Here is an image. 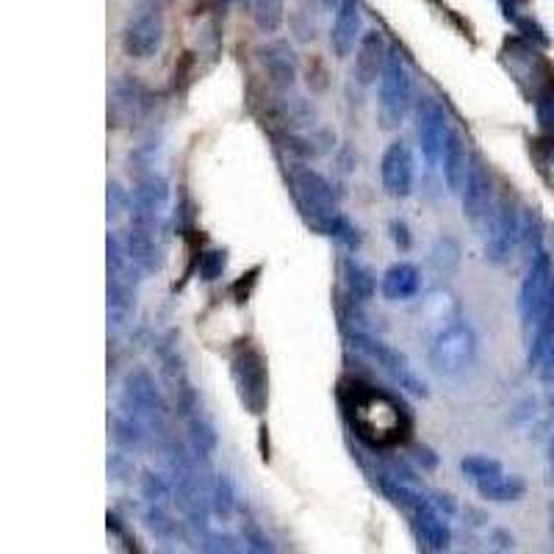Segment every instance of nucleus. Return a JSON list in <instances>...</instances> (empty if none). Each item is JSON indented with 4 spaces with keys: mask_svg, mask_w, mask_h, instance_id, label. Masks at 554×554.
Returning a JSON list of instances; mask_svg holds the SVG:
<instances>
[{
    "mask_svg": "<svg viewBox=\"0 0 554 554\" xmlns=\"http://www.w3.org/2000/svg\"><path fill=\"white\" fill-rule=\"evenodd\" d=\"M344 408L355 435L372 449H394L413 433L410 410L386 388L350 383L344 388Z\"/></svg>",
    "mask_w": 554,
    "mask_h": 554,
    "instance_id": "nucleus-1",
    "label": "nucleus"
},
{
    "mask_svg": "<svg viewBox=\"0 0 554 554\" xmlns=\"http://www.w3.org/2000/svg\"><path fill=\"white\" fill-rule=\"evenodd\" d=\"M291 194L300 205L302 217L308 219V225H314L319 233H327V228L333 225V219L341 214L338 211V197L333 183L327 181L322 172H316L314 167L297 164L289 172Z\"/></svg>",
    "mask_w": 554,
    "mask_h": 554,
    "instance_id": "nucleus-2",
    "label": "nucleus"
},
{
    "mask_svg": "<svg viewBox=\"0 0 554 554\" xmlns=\"http://www.w3.org/2000/svg\"><path fill=\"white\" fill-rule=\"evenodd\" d=\"M383 491L391 496V502H397L399 507H405L416 524V532L422 535V541L433 549V552H444L452 543V530H449V521L441 513V507L424 499L419 491H413L410 485L399 480H383Z\"/></svg>",
    "mask_w": 554,
    "mask_h": 554,
    "instance_id": "nucleus-3",
    "label": "nucleus"
},
{
    "mask_svg": "<svg viewBox=\"0 0 554 554\" xmlns=\"http://www.w3.org/2000/svg\"><path fill=\"white\" fill-rule=\"evenodd\" d=\"M122 413L131 416L145 427V433H164L167 430L169 405L158 391L153 374L147 369H133L122 386Z\"/></svg>",
    "mask_w": 554,
    "mask_h": 554,
    "instance_id": "nucleus-4",
    "label": "nucleus"
},
{
    "mask_svg": "<svg viewBox=\"0 0 554 554\" xmlns=\"http://www.w3.org/2000/svg\"><path fill=\"white\" fill-rule=\"evenodd\" d=\"M230 377L236 386V397L247 413L261 416L269 405V372L266 361L253 344H244L230 358Z\"/></svg>",
    "mask_w": 554,
    "mask_h": 554,
    "instance_id": "nucleus-5",
    "label": "nucleus"
},
{
    "mask_svg": "<svg viewBox=\"0 0 554 554\" xmlns=\"http://www.w3.org/2000/svg\"><path fill=\"white\" fill-rule=\"evenodd\" d=\"M474 355H477V336L466 322H452V325L441 327L427 352L430 366L441 377L463 374L474 361Z\"/></svg>",
    "mask_w": 554,
    "mask_h": 554,
    "instance_id": "nucleus-6",
    "label": "nucleus"
},
{
    "mask_svg": "<svg viewBox=\"0 0 554 554\" xmlns=\"http://www.w3.org/2000/svg\"><path fill=\"white\" fill-rule=\"evenodd\" d=\"M164 12L156 0H139L122 28V48L131 59H150L164 45Z\"/></svg>",
    "mask_w": 554,
    "mask_h": 554,
    "instance_id": "nucleus-7",
    "label": "nucleus"
},
{
    "mask_svg": "<svg viewBox=\"0 0 554 554\" xmlns=\"http://www.w3.org/2000/svg\"><path fill=\"white\" fill-rule=\"evenodd\" d=\"M413 103V81L405 56L397 48L388 50L386 70L380 75V120L383 128H397Z\"/></svg>",
    "mask_w": 554,
    "mask_h": 554,
    "instance_id": "nucleus-8",
    "label": "nucleus"
},
{
    "mask_svg": "<svg viewBox=\"0 0 554 554\" xmlns=\"http://www.w3.org/2000/svg\"><path fill=\"white\" fill-rule=\"evenodd\" d=\"M554 302V269L546 250H538L518 289V314L524 327H530Z\"/></svg>",
    "mask_w": 554,
    "mask_h": 554,
    "instance_id": "nucleus-9",
    "label": "nucleus"
},
{
    "mask_svg": "<svg viewBox=\"0 0 554 554\" xmlns=\"http://www.w3.org/2000/svg\"><path fill=\"white\" fill-rule=\"evenodd\" d=\"M416 136H419V147L427 161V167L435 169L444 158L446 142L452 136L449 120H446L444 106L433 100V97H422L416 106Z\"/></svg>",
    "mask_w": 554,
    "mask_h": 554,
    "instance_id": "nucleus-10",
    "label": "nucleus"
},
{
    "mask_svg": "<svg viewBox=\"0 0 554 554\" xmlns=\"http://www.w3.org/2000/svg\"><path fill=\"white\" fill-rule=\"evenodd\" d=\"M169 205V181L164 175L150 172L147 178L136 183L131 194V225H142V228L161 230V222L167 217Z\"/></svg>",
    "mask_w": 554,
    "mask_h": 554,
    "instance_id": "nucleus-11",
    "label": "nucleus"
},
{
    "mask_svg": "<svg viewBox=\"0 0 554 554\" xmlns=\"http://www.w3.org/2000/svg\"><path fill=\"white\" fill-rule=\"evenodd\" d=\"M518 239H521V217L507 200L491 208V219H488V233H485V258L491 264H505L510 253L516 250Z\"/></svg>",
    "mask_w": 554,
    "mask_h": 554,
    "instance_id": "nucleus-12",
    "label": "nucleus"
},
{
    "mask_svg": "<svg viewBox=\"0 0 554 554\" xmlns=\"http://www.w3.org/2000/svg\"><path fill=\"white\" fill-rule=\"evenodd\" d=\"M352 341L358 344V350L366 352L374 363H380L383 369H386L394 380H397L399 386L408 388L410 394H419V397H427V386H424V380H419L413 369H410L408 358L402 355L399 350H394L391 344L386 341H380V338L366 336V333H355Z\"/></svg>",
    "mask_w": 554,
    "mask_h": 554,
    "instance_id": "nucleus-13",
    "label": "nucleus"
},
{
    "mask_svg": "<svg viewBox=\"0 0 554 554\" xmlns=\"http://www.w3.org/2000/svg\"><path fill=\"white\" fill-rule=\"evenodd\" d=\"M380 178H383V189L391 197L402 200L413 192V153L402 139L386 147V153L380 158Z\"/></svg>",
    "mask_w": 554,
    "mask_h": 554,
    "instance_id": "nucleus-14",
    "label": "nucleus"
},
{
    "mask_svg": "<svg viewBox=\"0 0 554 554\" xmlns=\"http://www.w3.org/2000/svg\"><path fill=\"white\" fill-rule=\"evenodd\" d=\"M122 247L133 261V266L142 272V275H153L164 264V247L158 241V233L142 225H131L122 236Z\"/></svg>",
    "mask_w": 554,
    "mask_h": 554,
    "instance_id": "nucleus-15",
    "label": "nucleus"
},
{
    "mask_svg": "<svg viewBox=\"0 0 554 554\" xmlns=\"http://www.w3.org/2000/svg\"><path fill=\"white\" fill-rule=\"evenodd\" d=\"M361 3L358 0H338L336 20L330 28V48L338 59H347L355 45L361 42Z\"/></svg>",
    "mask_w": 554,
    "mask_h": 554,
    "instance_id": "nucleus-16",
    "label": "nucleus"
},
{
    "mask_svg": "<svg viewBox=\"0 0 554 554\" xmlns=\"http://www.w3.org/2000/svg\"><path fill=\"white\" fill-rule=\"evenodd\" d=\"M463 217L469 222H480L491 211V178L480 164V158H469V172L463 183Z\"/></svg>",
    "mask_w": 554,
    "mask_h": 554,
    "instance_id": "nucleus-17",
    "label": "nucleus"
},
{
    "mask_svg": "<svg viewBox=\"0 0 554 554\" xmlns=\"http://www.w3.org/2000/svg\"><path fill=\"white\" fill-rule=\"evenodd\" d=\"M388 45L380 31H366L358 42L355 50V81L361 86H372L383 70H386L388 61Z\"/></svg>",
    "mask_w": 554,
    "mask_h": 554,
    "instance_id": "nucleus-18",
    "label": "nucleus"
},
{
    "mask_svg": "<svg viewBox=\"0 0 554 554\" xmlns=\"http://www.w3.org/2000/svg\"><path fill=\"white\" fill-rule=\"evenodd\" d=\"M258 59L264 64L266 75L280 89H291L297 81V56L289 42H266L258 48Z\"/></svg>",
    "mask_w": 554,
    "mask_h": 554,
    "instance_id": "nucleus-19",
    "label": "nucleus"
},
{
    "mask_svg": "<svg viewBox=\"0 0 554 554\" xmlns=\"http://www.w3.org/2000/svg\"><path fill=\"white\" fill-rule=\"evenodd\" d=\"M380 291H383V297H386L388 302L413 300V297L422 291V272H419V266L408 264V261L391 264L386 272H383Z\"/></svg>",
    "mask_w": 554,
    "mask_h": 554,
    "instance_id": "nucleus-20",
    "label": "nucleus"
},
{
    "mask_svg": "<svg viewBox=\"0 0 554 554\" xmlns=\"http://www.w3.org/2000/svg\"><path fill=\"white\" fill-rule=\"evenodd\" d=\"M441 172H444V181L449 192H463L466 172H469V158H466V147H463V142H460V136L455 131H452L449 142H446L444 158H441Z\"/></svg>",
    "mask_w": 554,
    "mask_h": 554,
    "instance_id": "nucleus-21",
    "label": "nucleus"
},
{
    "mask_svg": "<svg viewBox=\"0 0 554 554\" xmlns=\"http://www.w3.org/2000/svg\"><path fill=\"white\" fill-rule=\"evenodd\" d=\"M477 491H480L482 499H488V502H499V505H507V502H518V499H524L527 494V482L521 480L518 474H505V471H499L494 477H488L485 482L477 485Z\"/></svg>",
    "mask_w": 554,
    "mask_h": 554,
    "instance_id": "nucleus-22",
    "label": "nucleus"
},
{
    "mask_svg": "<svg viewBox=\"0 0 554 554\" xmlns=\"http://www.w3.org/2000/svg\"><path fill=\"white\" fill-rule=\"evenodd\" d=\"M344 280H347V289L355 302H369L374 297V277L372 272L363 264H358L355 258L344 261Z\"/></svg>",
    "mask_w": 554,
    "mask_h": 554,
    "instance_id": "nucleus-23",
    "label": "nucleus"
},
{
    "mask_svg": "<svg viewBox=\"0 0 554 554\" xmlns=\"http://www.w3.org/2000/svg\"><path fill=\"white\" fill-rule=\"evenodd\" d=\"M189 441H192V449L197 458H208L217 449V430H214V424L203 419L200 413H194L192 419H189Z\"/></svg>",
    "mask_w": 554,
    "mask_h": 554,
    "instance_id": "nucleus-24",
    "label": "nucleus"
},
{
    "mask_svg": "<svg viewBox=\"0 0 554 554\" xmlns=\"http://www.w3.org/2000/svg\"><path fill=\"white\" fill-rule=\"evenodd\" d=\"M253 20L264 34H275L286 20V3L283 0H253Z\"/></svg>",
    "mask_w": 554,
    "mask_h": 554,
    "instance_id": "nucleus-25",
    "label": "nucleus"
},
{
    "mask_svg": "<svg viewBox=\"0 0 554 554\" xmlns=\"http://www.w3.org/2000/svg\"><path fill=\"white\" fill-rule=\"evenodd\" d=\"M460 471L469 477L474 485H480V482H485L488 477H494V474H499L502 469V463L496 458H491V455H469V458L460 460Z\"/></svg>",
    "mask_w": 554,
    "mask_h": 554,
    "instance_id": "nucleus-26",
    "label": "nucleus"
},
{
    "mask_svg": "<svg viewBox=\"0 0 554 554\" xmlns=\"http://www.w3.org/2000/svg\"><path fill=\"white\" fill-rule=\"evenodd\" d=\"M325 236H330V239H336L338 244H344L347 250H361V230L352 225L350 219L344 217V214H338L336 219H333V225L327 228Z\"/></svg>",
    "mask_w": 554,
    "mask_h": 554,
    "instance_id": "nucleus-27",
    "label": "nucleus"
},
{
    "mask_svg": "<svg viewBox=\"0 0 554 554\" xmlns=\"http://www.w3.org/2000/svg\"><path fill=\"white\" fill-rule=\"evenodd\" d=\"M233 505H236V496H233V485L225 474H219L214 480V488H211V507L217 510L219 516L228 518L233 513Z\"/></svg>",
    "mask_w": 554,
    "mask_h": 554,
    "instance_id": "nucleus-28",
    "label": "nucleus"
},
{
    "mask_svg": "<svg viewBox=\"0 0 554 554\" xmlns=\"http://www.w3.org/2000/svg\"><path fill=\"white\" fill-rule=\"evenodd\" d=\"M458 261H460V253L455 239H449V236L438 239V244H435V250H433L435 269H438V272H444V275H449V272L458 266Z\"/></svg>",
    "mask_w": 554,
    "mask_h": 554,
    "instance_id": "nucleus-29",
    "label": "nucleus"
},
{
    "mask_svg": "<svg viewBox=\"0 0 554 554\" xmlns=\"http://www.w3.org/2000/svg\"><path fill=\"white\" fill-rule=\"evenodd\" d=\"M200 554H244L239 543L233 541L225 532H205L200 541Z\"/></svg>",
    "mask_w": 554,
    "mask_h": 554,
    "instance_id": "nucleus-30",
    "label": "nucleus"
},
{
    "mask_svg": "<svg viewBox=\"0 0 554 554\" xmlns=\"http://www.w3.org/2000/svg\"><path fill=\"white\" fill-rule=\"evenodd\" d=\"M535 111H538V122L546 133H554V81L543 86L535 100Z\"/></svg>",
    "mask_w": 554,
    "mask_h": 554,
    "instance_id": "nucleus-31",
    "label": "nucleus"
},
{
    "mask_svg": "<svg viewBox=\"0 0 554 554\" xmlns=\"http://www.w3.org/2000/svg\"><path fill=\"white\" fill-rule=\"evenodd\" d=\"M142 494H145L147 502L161 505V502H167L169 499V482L164 480V477L153 474V471H147L145 477H142Z\"/></svg>",
    "mask_w": 554,
    "mask_h": 554,
    "instance_id": "nucleus-32",
    "label": "nucleus"
},
{
    "mask_svg": "<svg viewBox=\"0 0 554 554\" xmlns=\"http://www.w3.org/2000/svg\"><path fill=\"white\" fill-rule=\"evenodd\" d=\"M225 266H228V253L225 250H211V253L203 255V261H200V277L203 280H219L222 272H225Z\"/></svg>",
    "mask_w": 554,
    "mask_h": 554,
    "instance_id": "nucleus-33",
    "label": "nucleus"
},
{
    "mask_svg": "<svg viewBox=\"0 0 554 554\" xmlns=\"http://www.w3.org/2000/svg\"><path fill=\"white\" fill-rule=\"evenodd\" d=\"M241 541H244V552H253V554H275L272 549V543L266 538L264 532L253 527V524H247L244 530H241Z\"/></svg>",
    "mask_w": 554,
    "mask_h": 554,
    "instance_id": "nucleus-34",
    "label": "nucleus"
},
{
    "mask_svg": "<svg viewBox=\"0 0 554 554\" xmlns=\"http://www.w3.org/2000/svg\"><path fill=\"white\" fill-rule=\"evenodd\" d=\"M147 527L161 535V538H172L175 535V521L169 518V513L161 505H153L147 510Z\"/></svg>",
    "mask_w": 554,
    "mask_h": 554,
    "instance_id": "nucleus-35",
    "label": "nucleus"
},
{
    "mask_svg": "<svg viewBox=\"0 0 554 554\" xmlns=\"http://www.w3.org/2000/svg\"><path fill=\"white\" fill-rule=\"evenodd\" d=\"M125 211H131V194L122 189L120 183H109V219H120Z\"/></svg>",
    "mask_w": 554,
    "mask_h": 554,
    "instance_id": "nucleus-36",
    "label": "nucleus"
},
{
    "mask_svg": "<svg viewBox=\"0 0 554 554\" xmlns=\"http://www.w3.org/2000/svg\"><path fill=\"white\" fill-rule=\"evenodd\" d=\"M518 28L527 34L530 39H535V42H541V45H549V37H546V31H543L541 25L532 23V20H527V17H521V20H516Z\"/></svg>",
    "mask_w": 554,
    "mask_h": 554,
    "instance_id": "nucleus-37",
    "label": "nucleus"
},
{
    "mask_svg": "<svg viewBox=\"0 0 554 554\" xmlns=\"http://www.w3.org/2000/svg\"><path fill=\"white\" fill-rule=\"evenodd\" d=\"M391 239H394V244H397L399 250H408L410 247V230L402 219H394V222H391Z\"/></svg>",
    "mask_w": 554,
    "mask_h": 554,
    "instance_id": "nucleus-38",
    "label": "nucleus"
},
{
    "mask_svg": "<svg viewBox=\"0 0 554 554\" xmlns=\"http://www.w3.org/2000/svg\"><path fill=\"white\" fill-rule=\"evenodd\" d=\"M538 372H541L543 383L554 388V344L549 347V352L543 355V361H541V366H538Z\"/></svg>",
    "mask_w": 554,
    "mask_h": 554,
    "instance_id": "nucleus-39",
    "label": "nucleus"
},
{
    "mask_svg": "<svg viewBox=\"0 0 554 554\" xmlns=\"http://www.w3.org/2000/svg\"><path fill=\"white\" fill-rule=\"evenodd\" d=\"M549 463H552V469H554V435H552V441H549Z\"/></svg>",
    "mask_w": 554,
    "mask_h": 554,
    "instance_id": "nucleus-40",
    "label": "nucleus"
},
{
    "mask_svg": "<svg viewBox=\"0 0 554 554\" xmlns=\"http://www.w3.org/2000/svg\"><path fill=\"white\" fill-rule=\"evenodd\" d=\"M552 532H554V507H552Z\"/></svg>",
    "mask_w": 554,
    "mask_h": 554,
    "instance_id": "nucleus-41",
    "label": "nucleus"
},
{
    "mask_svg": "<svg viewBox=\"0 0 554 554\" xmlns=\"http://www.w3.org/2000/svg\"><path fill=\"white\" fill-rule=\"evenodd\" d=\"M552 408H554V391H552Z\"/></svg>",
    "mask_w": 554,
    "mask_h": 554,
    "instance_id": "nucleus-42",
    "label": "nucleus"
},
{
    "mask_svg": "<svg viewBox=\"0 0 554 554\" xmlns=\"http://www.w3.org/2000/svg\"><path fill=\"white\" fill-rule=\"evenodd\" d=\"M244 554H253V552H244Z\"/></svg>",
    "mask_w": 554,
    "mask_h": 554,
    "instance_id": "nucleus-43",
    "label": "nucleus"
}]
</instances>
